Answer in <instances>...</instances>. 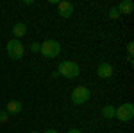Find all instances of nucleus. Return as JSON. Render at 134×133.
I'll return each mask as SVG.
<instances>
[{
	"instance_id": "1",
	"label": "nucleus",
	"mask_w": 134,
	"mask_h": 133,
	"mask_svg": "<svg viewBox=\"0 0 134 133\" xmlns=\"http://www.w3.org/2000/svg\"><path fill=\"white\" fill-rule=\"evenodd\" d=\"M40 52H41L45 58L54 60V58H57V56H59V52H61V45H59V41H55V40H45L41 43Z\"/></svg>"
},
{
	"instance_id": "2",
	"label": "nucleus",
	"mask_w": 134,
	"mask_h": 133,
	"mask_svg": "<svg viewBox=\"0 0 134 133\" xmlns=\"http://www.w3.org/2000/svg\"><path fill=\"white\" fill-rule=\"evenodd\" d=\"M57 72H59V76H63V77L73 79V77H77V76L81 74V67L75 61H63L61 65L57 67Z\"/></svg>"
},
{
	"instance_id": "3",
	"label": "nucleus",
	"mask_w": 134,
	"mask_h": 133,
	"mask_svg": "<svg viewBox=\"0 0 134 133\" xmlns=\"http://www.w3.org/2000/svg\"><path fill=\"white\" fill-rule=\"evenodd\" d=\"M114 117H116L118 121H122V122H129V121H132V117H134V104H132V102H124L122 106L116 108Z\"/></svg>"
},
{
	"instance_id": "4",
	"label": "nucleus",
	"mask_w": 134,
	"mask_h": 133,
	"mask_svg": "<svg viewBox=\"0 0 134 133\" xmlns=\"http://www.w3.org/2000/svg\"><path fill=\"white\" fill-rule=\"evenodd\" d=\"M5 49H7V54H9L11 60H21L23 58V52H25L23 51V43L20 40H16V38L7 41V47Z\"/></svg>"
},
{
	"instance_id": "5",
	"label": "nucleus",
	"mask_w": 134,
	"mask_h": 133,
	"mask_svg": "<svg viewBox=\"0 0 134 133\" xmlns=\"http://www.w3.org/2000/svg\"><path fill=\"white\" fill-rule=\"evenodd\" d=\"M90 95H91V92H90L88 86H77L72 92V102L77 104V106L79 104H84V102L90 101Z\"/></svg>"
},
{
	"instance_id": "6",
	"label": "nucleus",
	"mask_w": 134,
	"mask_h": 133,
	"mask_svg": "<svg viewBox=\"0 0 134 133\" xmlns=\"http://www.w3.org/2000/svg\"><path fill=\"white\" fill-rule=\"evenodd\" d=\"M57 11H59V16H63V18H70V16L73 14V4L68 2V0L57 2Z\"/></svg>"
},
{
	"instance_id": "7",
	"label": "nucleus",
	"mask_w": 134,
	"mask_h": 133,
	"mask_svg": "<svg viewBox=\"0 0 134 133\" xmlns=\"http://www.w3.org/2000/svg\"><path fill=\"white\" fill-rule=\"evenodd\" d=\"M113 72H114L113 65H109V63H100L98 68H97V76L102 77V79H107V77L113 76Z\"/></svg>"
},
{
	"instance_id": "8",
	"label": "nucleus",
	"mask_w": 134,
	"mask_h": 133,
	"mask_svg": "<svg viewBox=\"0 0 134 133\" xmlns=\"http://www.w3.org/2000/svg\"><path fill=\"white\" fill-rule=\"evenodd\" d=\"M116 9H118L120 14H131L132 9H134V4L131 2V0H122V2L116 6Z\"/></svg>"
},
{
	"instance_id": "9",
	"label": "nucleus",
	"mask_w": 134,
	"mask_h": 133,
	"mask_svg": "<svg viewBox=\"0 0 134 133\" xmlns=\"http://www.w3.org/2000/svg\"><path fill=\"white\" fill-rule=\"evenodd\" d=\"M21 110H23V106H21L20 101H9L7 108H5V112L9 115H18V113H21Z\"/></svg>"
},
{
	"instance_id": "10",
	"label": "nucleus",
	"mask_w": 134,
	"mask_h": 133,
	"mask_svg": "<svg viewBox=\"0 0 134 133\" xmlns=\"http://www.w3.org/2000/svg\"><path fill=\"white\" fill-rule=\"evenodd\" d=\"M13 34H14V36H16V40H18V38H21V36H25V34H27V25H25V23H14V27H13Z\"/></svg>"
},
{
	"instance_id": "11",
	"label": "nucleus",
	"mask_w": 134,
	"mask_h": 133,
	"mask_svg": "<svg viewBox=\"0 0 134 133\" xmlns=\"http://www.w3.org/2000/svg\"><path fill=\"white\" fill-rule=\"evenodd\" d=\"M114 113H116V108L111 106V104H107V106L102 108V117L104 119H114Z\"/></svg>"
},
{
	"instance_id": "12",
	"label": "nucleus",
	"mask_w": 134,
	"mask_h": 133,
	"mask_svg": "<svg viewBox=\"0 0 134 133\" xmlns=\"http://www.w3.org/2000/svg\"><path fill=\"white\" fill-rule=\"evenodd\" d=\"M118 16H120V13H118V9H116V7H111V9H109V18H113V20H116Z\"/></svg>"
},
{
	"instance_id": "13",
	"label": "nucleus",
	"mask_w": 134,
	"mask_h": 133,
	"mask_svg": "<svg viewBox=\"0 0 134 133\" xmlns=\"http://www.w3.org/2000/svg\"><path fill=\"white\" fill-rule=\"evenodd\" d=\"M7 119H9V113L5 110H0V122H7Z\"/></svg>"
},
{
	"instance_id": "14",
	"label": "nucleus",
	"mask_w": 134,
	"mask_h": 133,
	"mask_svg": "<svg viewBox=\"0 0 134 133\" xmlns=\"http://www.w3.org/2000/svg\"><path fill=\"white\" fill-rule=\"evenodd\" d=\"M127 52H129V56H131V58H134V41L127 43Z\"/></svg>"
},
{
	"instance_id": "15",
	"label": "nucleus",
	"mask_w": 134,
	"mask_h": 133,
	"mask_svg": "<svg viewBox=\"0 0 134 133\" xmlns=\"http://www.w3.org/2000/svg\"><path fill=\"white\" fill-rule=\"evenodd\" d=\"M40 49H41V43H38V41H34L31 45V51L32 52H40Z\"/></svg>"
},
{
	"instance_id": "16",
	"label": "nucleus",
	"mask_w": 134,
	"mask_h": 133,
	"mask_svg": "<svg viewBox=\"0 0 134 133\" xmlns=\"http://www.w3.org/2000/svg\"><path fill=\"white\" fill-rule=\"evenodd\" d=\"M68 133H81V130H77V128H72V130H70Z\"/></svg>"
},
{
	"instance_id": "17",
	"label": "nucleus",
	"mask_w": 134,
	"mask_h": 133,
	"mask_svg": "<svg viewBox=\"0 0 134 133\" xmlns=\"http://www.w3.org/2000/svg\"><path fill=\"white\" fill-rule=\"evenodd\" d=\"M45 133H57V130H47Z\"/></svg>"
},
{
	"instance_id": "18",
	"label": "nucleus",
	"mask_w": 134,
	"mask_h": 133,
	"mask_svg": "<svg viewBox=\"0 0 134 133\" xmlns=\"http://www.w3.org/2000/svg\"><path fill=\"white\" fill-rule=\"evenodd\" d=\"M32 133H40V131H32Z\"/></svg>"
}]
</instances>
